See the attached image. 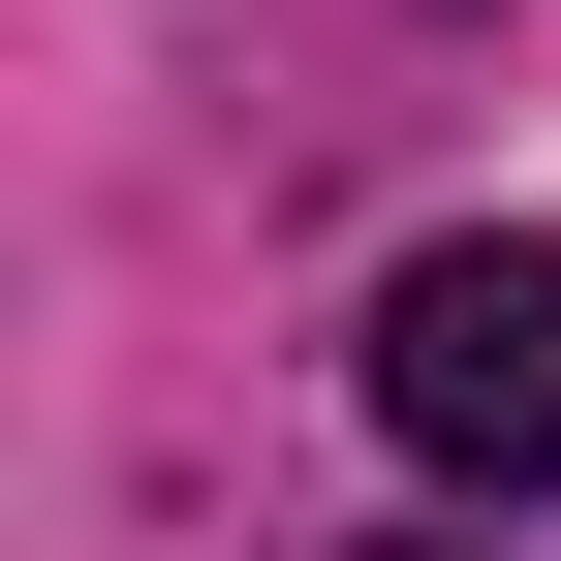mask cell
<instances>
[{"mask_svg":"<svg viewBox=\"0 0 561 561\" xmlns=\"http://www.w3.org/2000/svg\"><path fill=\"white\" fill-rule=\"evenodd\" d=\"M375 405L468 500H561V250H405L375 280Z\"/></svg>","mask_w":561,"mask_h":561,"instance_id":"6da1fadb","label":"cell"},{"mask_svg":"<svg viewBox=\"0 0 561 561\" xmlns=\"http://www.w3.org/2000/svg\"><path fill=\"white\" fill-rule=\"evenodd\" d=\"M375 561H405V530H375Z\"/></svg>","mask_w":561,"mask_h":561,"instance_id":"7a4b0ae2","label":"cell"}]
</instances>
